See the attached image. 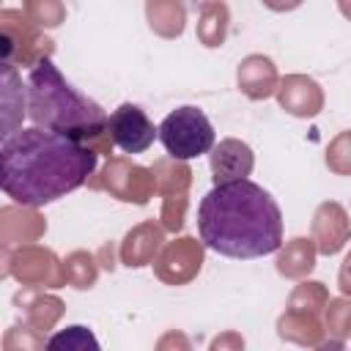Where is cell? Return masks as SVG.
I'll list each match as a JSON object with an SVG mask.
<instances>
[{
	"label": "cell",
	"instance_id": "obj_5",
	"mask_svg": "<svg viewBox=\"0 0 351 351\" xmlns=\"http://www.w3.org/2000/svg\"><path fill=\"white\" fill-rule=\"evenodd\" d=\"M107 132H110L112 143L121 151H126V154H143L159 137V126L151 123V118L145 115V110H140L137 104H129V101L121 104L110 115Z\"/></svg>",
	"mask_w": 351,
	"mask_h": 351
},
{
	"label": "cell",
	"instance_id": "obj_2",
	"mask_svg": "<svg viewBox=\"0 0 351 351\" xmlns=\"http://www.w3.org/2000/svg\"><path fill=\"white\" fill-rule=\"evenodd\" d=\"M197 230L208 250L225 258H263L282 244V211L255 181H222L197 206Z\"/></svg>",
	"mask_w": 351,
	"mask_h": 351
},
{
	"label": "cell",
	"instance_id": "obj_3",
	"mask_svg": "<svg viewBox=\"0 0 351 351\" xmlns=\"http://www.w3.org/2000/svg\"><path fill=\"white\" fill-rule=\"evenodd\" d=\"M25 107L33 126L55 129L77 140L104 132L110 121L101 104L80 93L49 58H38L36 66L30 69L25 88Z\"/></svg>",
	"mask_w": 351,
	"mask_h": 351
},
{
	"label": "cell",
	"instance_id": "obj_6",
	"mask_svg": "<svg viewBox=\"0 0 351 351\" xmlns=\"http://www.w3.org/2000/svg\"><path fill=\"white\" fill-rule=\"evenodd\" d=\"M47 346H49V348H69V351H85V348L99 351L96 337H93L85 326H66L63 332L52 335V337L47 340Z\"/></svg>",
	"mask_w": 351,
	"mask_h": 351
},
{
	"label": "cell",
	"instance_id": "obj_4",
	"mask_svg": "<svg viewBox=\"0 0 351 351\" xmlns=\"http://www.w3.org/2000/svg\"><path fill=\"white\" fill-rule=\"evenodd\" d=\"M159 140L173 159H195L214 148V126L200 107L184 104L165 115Z\"/></svg>",
	"mask_w": 351,
	"mask_h": 351
},
{
	"label": "cell",
	"instance_id": "obj_1",
	"mask_svg": "<svg viewBox=\"0 0 351 351\" xmlns=\"http://www.w3.org/2000/svg\"><path fill=\"white\" fill-rule=\"evenodd\" d=\"M96 151L55 129L5 132L0 143V186L22 206H47L80 189L96 170Z\"/></svg>",
	"mask_w": 351,
	"mask_h": 351
}]
</instances>
